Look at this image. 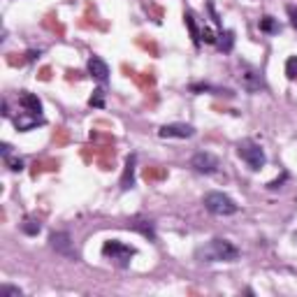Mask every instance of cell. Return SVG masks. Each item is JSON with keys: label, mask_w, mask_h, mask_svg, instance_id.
<instances>
[{"label": "cell", "mask_w": 297, "mask_h": 297, "mask_svg": "<svg viewBox=\"0 0 297 297\" xmlns=\"http://www.w3.org/2000/svg\"><path fill=\"white\" fill-rule=\"evenodd\" d=\"M195 258L200 262H232L239 258V249H237L232 242L228 239H212V242H207L205 246L195 251Z\"/></svg>", "instance_id": "1"}, {"label": "cell", "mask_w": 297, "mask_h": 297, "mask_svg": "<svg viewBox=\"0 0 297 297\" xmlns=\"http://www.w3.org/2000/svg\"><path fill=\"white\" fill-rule=\"evenodd\" d=\"M202 205H205V209L209 214H214V216H232V214H237V209H239L230 195L219 193V190L207 193L205 197H202Z\"/></svg>", "instance_id": "2"}, {"label": "cell", "mask_w": 297, "mask_h": 297, "mask_svg": "<svg viewBox=\"0 0 297 297\" xmlns=\"http://www.w3.org/2000/svg\"><path fill=\"white\" fill-rule=\"evenodd\" d=\"M237 153H239V158L249 165L251 170H260V167H265V163H267V156H265V151H262V146L253 140L239 142V144H237Z\"/></svg>", "instance_id": "3"}, {"label": "cell", "mask_w": 297, "mask_h": 297, "mask_svg": "<svg viewBox=\"0 0 297 297\" xmlns=\"http://www.w3.org/2000/svg\"><path fill=\"white\" fill-rule=\"evenodd\" d=\"M135 253H137V251H135L133 246H128V244L119 242V239H110V242L103 244V255L110 258V260H116L119 265H128Z\"/></svg>", "instance_id": "4"}, {"label": "cell", "mask_w": 297, "mask_h": 297, "mask_svg": "<svg viewBox=\"0 0 297 297\" xmlns=\"http://www.w3.org/2000/svg\"><path fill=\"white\" fill-rule=\"evenodd\" d=\"M190 167L195 172H200V174H214L219 170V158L209 151H200L190 158Z\"/></svg>", "instance_id": "5"}, {"label": "cell", "mask_w": 297, "mask_h": 297, "mask_svg": "<svg viewBox=\"0 0 297 297\" xmlns=\"http://www.w3.org/2000/svg\"><path fill=\"white\" fill-rule=\"evenodd\" d=\"M195 135V128L188 126V123H167L158 130V137H163V140H188V137H193Z\"/></svg>", "instance_id": "6"}, {"label": "cell", "mask_w": 297, "mask_h": 297, "mask_svg": "<svg viewBox=\"0 0 297 297\" xmlns=\"http://www.w3.org/2000/svg\"><path fill=\"white\" fill-rule=\"evenodd\" d=\"M49 244L56 253L61 255H74V249H72V239L67 232H51L49 235Z\"/></svg>", "instance_id": "7"}, {"label": "cell", "mask_w": 297, "mask_h": 297, "mask_svg": "<svg viewBox=\"0 0 297 297\" xmlns=\"http://www.w3.org/2000/svg\"><path fill=\"white\" fill-rule=\"evenodd\" d=\"M44 119L40 114H31V112H24V114H19L17 119H14V126H17L19 133H28V130H33V128L42 126Z\"/></svg>", "instance_id": "8"}, {"label": "cell", "mask_w": 297, "mask_h": 297, "mask_svg": "<svg viewBox=\"0 0 297 297\" xmlns=\"http://www.w3.org/2000/svg\"><path fill=\"white\" fill-rule=\"evenodd\" d=\"M88 74L105 84V81L110 79V67H107V63H105L100 56H91V58H88Z\"/></svg>", "instance_id": "9"}, {"label": "cell", "mask_w": 297, "mask_h": 297, "mask_svg": "<svg viewBox=\"0 0 297 297\" xmlns=\"http://www.w3.org/2000/svg\"><path fill=\"white\" fill-rule=\"evenodd\" d=\"M242 84H244V88H246L249 93L260 91V88H262L260 72H258V70H253V67H246V70L242 72Z\"/></svg>", "instance_id": "10"}, {"label": "cell", "mask_w": 297, "mask_h": 297, "mask_svg": "<svg viewBox=\"0 0 297 297\" xmlns=\"http://www.w3.org/2000/svg\"><path fill=\"white\" fill-rule=\"evenodd\" d=\"M19 105L24 107V112H31V114H40V112H42V103H40V97L33 95V93H28V91L21 93Z\"/></svg>", "instance_id": "11"}, {"label": "cell", "mask_w": 297, "mask_h": 297, "mask_svg": "<svg viewBox=\"0 0 297 297\" xmlns=\"http://www.w3.org/2000/svg\"><path fill=\"white\" fill-rule=\"evenodd\" d=\"M135 163H137V158L135 156L126 158V170H123V176H121V190L133 188V183H135Z\"/></svg>", "instance_id": "12"}, {"label": "cell", "mask_w": 297, "mask_h": 297, "mask_svg": "<svg viewBox=\"0 0 297 297\" xmlns=\"http://www.w3.org/2000/svg\"><path fill=\"white\" fill-rule=\"evenodd\" d=\"M216 44H219V49L223 51V54H230L232 47H235V31H221Z\"/></svg>", "instance_id": "13"}, {"label": "cell", "mask_w": 297, "mask_h": 297, "mask_svg": "<svg viewBox=\"0 0 297 297\" xmlns=\"http://www.w3.org/2000/svg\"><path fill=\"white\" fill-rule=\"evenodd\" d=\"M21 232L28 235V237H37L40 232H42V223L35 221V219H26L24 223H21Z\"/></svg>", "instance_id": "14"}, {"label": "cell", "mask_w": 297, "mask_h": 297, "mask_svg": "<svg viewBox=\"0 0 297 297\" xmlns=\"http://www.w3.org/2000/svg\"><path fill=\"white\" fill-rule=\"evenodd\" d=\"M183 21H186V26H188V33H190V37H193V44L195 47H200V31H197V26H195V19H193V14L190 12H186L183 14Z\"/></svg>", "instance_id": "15"}, {"label": "cell", "mask_w": 297, "mask_h": 297, "mask_svg": "<svg viewBox=\"0 0 297 297\" xmlns=\"http://www.w3.org/2000/svg\"><path fill=\"white\" fill-rule=\"evenodd\" d=\"M133 230L142 232L144 237H149V239H156V232H153V225L149 223V221H135L133 223Z\"/></svg>", "instance_id": "16"}, {"label": "cell", "mask_w": 297, "mask_h": 297, "mask_svg": "<svg viewBox=\"0 0 297 297\" xmlns=\"http://www.w3.org/2000/svg\"><path fill=\"white\" fill-rule=\"evenodd\" d=\"M190 91H193V93L214 91L216 95H232V91H228V88H214V86H209V84H193V86H190Z\"/></svg>", "instance_id": "17"}, {"label": "cell", "mask_w": 297, "mask_h": 297, "mask_svg": "<svg viewBox=\"0 0 297 297\" xmlns=\"http://www.w3.org/2000/svg\"><path fill=\"white\" fill-rule=\"evenodd\" d=\"M260 31L262 33H279V24L274 17H262L260 19Z\"/></svg>", "instance_id": "18"}, {"label": "cell", "mask_w": 297, "mask_h": 297, "mask_svg": "<svg viewBox=\"0 0 297 297\" xmlns=\"http://www.w3.org/2000/svg\"><path fill=\"white\" fill-rule=\"evenodd\" d=\"M285 77L288 79L297 77V56H290V58L285 61Z\"/></svg>", "instance_id": "19"}, {"label": "cell", "mask_w": 297, "mask_h": 297, "mask_svg": "<svg viewBox=\"0 0 297 297\" xmlns=\"http://www.w3.org/2000/svg\"><path fill=\"white\" fill-rule=\"evenodd\" d=\"M0 297H21L17 285H0Z\"/></svg>", "instance_id": "20"}, {"label": "cell", "mask_w": 297, "mask_h": 297, "mask_svg": "<svg viewBox=\"0 0 297 297\" xmlns=\"http://www.w3.org/2000/svg\"><path fill=\"white\" fill-rule=\"evenodd\" d=\"M5 163H7V167H10V170L12 172H21L24 170V160H21V158H5Z\"/></svg>", "instance_id": "21"}, {"label": "cell", "mask_w": 297, "mask_h": 297, "mask_svg": "<svg viewBox=\"0 0 297 297\" xmlns=\"http://www.w3.org/2000/svg\"><path fill=\"white\" fill-rule=\"evenodd\" d=\"M88 105H91V107H105V93L103 91H93Z\"/></svg>", "instance_id": "22"}, {"label": "cell", "mask_w": 297, "mask_h": 297, "mask_svg": "<svg viewBox=\"0 0 297 297\" xmlns=\"http://www.w3.org/2000/svg\"><path fill=\"white\" fill-rule=\"evenodd\" d=\"M200 40H205L207 44H216V35H214L212 28H205V31L200 33Z\"/></svg>", "instance_id": "23"}, {"label": "cell", "mask_w": 297, "mask_h": 297, "mask_svg": "<svg viewBox=\"0 0 297 297\" xmlns=\"http://www.w3.org/2000/svg\"><path fill=\"white\" fill-rule=\"evenodd\" d=\"M288 17H290L292 28L297 31V7H295V5H288Z\"/></svg>", "instance_id": "24"}, {"label": "cell", "mask_w": 297, "mask_h": 297, "mask_svg": "<svg viewBox=\"0 0 297 297\" xmlns=\"http://www.w3.org/2000/svg\"><path fill=\"white\" fill-rule=\"evenodd\" d=\"M207 10H209V14H212L214 24H216V26H221V19H219V14H216V10H214V3H207Z\"/></svg>", "instance_id": "25"}, {"label": "cell", "mask_w": 297, "mask_h": 297, "mask_svg": "<svg viewBox=\"0 0 297 297\" xmlns=\"http://www.w3.org/2000/svg\"><path fill=\"white\" fill-rule=\"evenodd\" d=\"M0 153H3V158H10V153H12V146L7 144V142H5V144H0Z\"/></svg>", "instance_id": "26"}, {"label": "cell", "mask_w": 297, "mask_h": 297, "mask_svg": "<svg viewBox=\"0 0 297 297\" xmlns=\"http://www.w3.org/2000/svg\"><path fill=\"white\" fill-rule=\"evenodd\" d=\"M283 179H285V174L281 176V179H276V181H269V183H267V188H279L281 183H283Z\"/></svg>", "instance_id": "27"}]
</instances>
